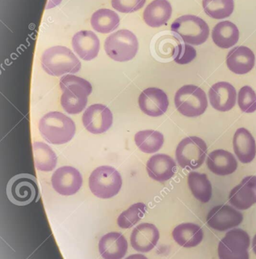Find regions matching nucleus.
<instances>
[{"label":"nucleus","mask_w":256,"mask_h":259,"mask_svg":"<svg viewBox=\"0 0 256 259\" xmlns=\"http://www.w3.org/2000/svg\"><path fill=\"white\" fill-rule=\"evenodd\" d=\"M43 138L51 144L68 143L76 134V124L64 114L52 112L46 114L39 123Z\"/></svg>","instance_id":"obj_1"},{"label":"nucleus","mask_w":256,"mask_h":259,"mask_svg":"<svg viewBox=\"0 0 256 259\" xmlns=\"http://www.w3.org/2000/svg\"><path fill=\"white\" fill-rule=\"evenodd\" d=\"M44 71L52 76L76 74L80 71L82 64L76 55L67 47L56 46L47 49L41 58Z\"/></svg>","instance_id":"obj_2"},{"label":"nucleus","mask_w":256,"mask_h":259,"mask_svg":"<svg viewBox=\"0 0 256 259\" xmlns=\"http://www.w3.org/2000/svg\"><path fill=\"white\" fill-rule=\"evenodd\" d=\"M171 30L176 37L194 46L206 42L210 33L208 24L202 18L193 15L179 17L172 24Z\"/></svg>","instance_id":"obj_3"},{"label":"nucleus","mask_w":256,"mask_h":259,"mask_svg":"<svg viewBox=\"0 0 256 259\" xmlns=\"http://www.w3.org/2000/svg\"><path fill=\"white\" fill-rule=\"evenodd\" d=\"M178 112L188 118H196L205 113L208 108L206 94L195 85H186L178 90L174 98Z\"/></svg>","instance_id":"obj_4"},{"label":"nucleus","mask_w":256,"mask_h":259,"mask_svg":"<svg viewBox=\"0 0 256 259\" xmlns=\"http://www.w3.org/2000/svg\"><path fill=\"white\" fill-rule=\"evenodd\" d=\"M122 184L121 175L111 166L97 167L89 178L91 193L100 199H109L117 196L121 190Z\"/></svg>","instance_id":"obj_5"},{"label":"nucleus","mask_w":256,"mask_h":259,"mask_svg":"<svg viewBox=\"0 0 256 259\" xmlns=\"http://www.w3.org/2000/svg\"><path fill=\"white\" fill-rule=\"evenodd\" d=\"M105 51L113 60L124 62L136 56L138 42L136 36L129 30H120L112 33L105 41Z\"/></svg>","instance_id":"obj_6"},{"label":"nucleus","mask_w":256,"mask_h":259,"mask_svg":"<svg viewBox=\"0 0 256 259\" xmlns=\"http://www.w3.org/2000/svg\"><path fill=\"white\" fill-rule=\"evenodd\" d=\"M6 193L12 203L18 206L28 205L39 196L38 181L29 174L15 175L8 183Z\"/></svg>","instance_id":"obj_7"},{"label":"nucleus","mask_w":256,"mask_h":259,"mask_svg":"<svg viewBox=\"0 0 256 259\" xmlns=\"http://www.w3.org/2000/svg\"><path fill=\"white\" fill-rule=\"evenodd\" d=\"M208 152V146L202 139L188 137L181 140L176 150V158L182 168L196 170L203 164Z\"/></svg>","instance_id":"obj_8"},{"label":"nucleus","mask_w":256,"mask_h":259,"mask_svg":"<svg viewBox=\"0 0 256 259\" xmlns=\"http://www.w3.org/2000/svg\"><path fill=\"white\" fill-rule=\"evenodd\" d=\"M250 237L243 230H231L221 240L218 245L220 259H249Z\"/></svg>","instance_id":"obj_9"},{"label":"nucleus","mask_w":256,"mask_h":259,"mask_svg":"<svg viewBox=\"0 0 256 259\" xmlns=\"http://www.w3.org/2000/svg\"><path fill=\"white\" fill-rule=\"evenodd\" d=\"M243 221V214L228 205L214 207L207 216L208 226L217 231H229L239 226Z\"/></svg>","instance_id":"obj_10"},{"label":"nucleus","mask_w":256,"mask_h":259,"mask_svg":"<svg viewBox=\"0 0 256 259\" xmlns=\"http://www.w3.org/2000/svg\"><path fill=\"white\" fill-rule=\"evenodd\" d=\"M82 176L80 172L73 167L64 166L53 173L51 183L53 189L62 196L76 194L82 186Z\"/></svg>","instance_id":"obj_11"},{"label":"nucleus","mask_w":256,"mask_h":259,"mask_svg":"<svg viewBox=\"0 0 256 259\" xmlns=\"http://www.w3.org/2000/svg\"><path fill=\"white\" fill-rule=\"evenodd\" d=\"M113 114L109 108L102 104L90 106L82 117L85 128L94 134H103L111 128Z\"/></svg>","instance_id":"obj_12"},{"label":"nucleus","mask_w":256,"mask_h":259,"mask_svg":"<svg viewBox=\"0 0 256 259\" xmlns=\"http://www.w3.org/2000/svg\"><path fill=\"white\" fill-rule=\"evenodd\" d=\"M138 105L141 110L149 116H161L168 109V97L159 88H148L139 96Z\"/></svg>","instance_id":"obj_13"},{"label":"nucleus","mask_w":256,"mask_h":259,"mask_svg":"<svg viewBox=\"0 0 256 259\" xmlns=\"http://www.w3.org/2000/svg\"><path fill=\"white\" fill-rule=\"evenodd\" d=\"M230 203L239 210H246L256 204V176L243 178L240 184L231 190Z\"/></svg>","instance_id":"obj_14"},{"label":"nucleus","mask_w":256,"mask_h":259,"mask_svg":"<svg viewBox=\"0 0 256 259\" xmlns=\"http://www.w3.org/2000/svg\"><path fill=\"white\" fill-rule=\"evenodd\" d=\"M160 233L153 224L143 223L135 227L131 234L132 248L137 252H148L158 244Z\"/></svg>","instance_id":"obj_15"},{"label":"nucleus","mask_w":256,"mask_h":259,"mask_svg":"<svg viewBox=\"0 0 256 259\" xmlns=\"http://www.w3.org/2000/svg\"><path fill=\"white\" fill-rule=\"evenodd\" d=\"M211 106L219 112H228L235 106L237 91L228 82H219L211 87L208 93Z\"/></svg>","instance_id":"obj_16"},{"label":"nucleus","mask_w":256,"mask_h":259,"mask_svg":"<svg viewBox=\"0 0 256 259\" xmlns=\"http://www.w3.org/2000/svg\"><path fill=\"white\" fill-rule=\"evenodd\" d=\"M149 177L158 182H165L174 176L177 170L174 160L166 154H156L149 158L146 166Z\"/></svg>","instance_id":"obj_17"},{"label":"nucleus","mask_w":256,"mask_h":259,"mask_svg":"<svg viewBox=\"0 0 256 259\" xmlns=\"http://www.w3.org/2000/svg\"><path fill=\"white\" fill-rule=\"evenodd\" d=\"M76 54L85 61L95 59L100 50V40L94 32L82 30L74 35L71 41Z\"/></svg>","instance_id":"obj_18"},{"label":"nucleus","mask_w":256,"mask_h":259,"mask_svg":"<svg viewBox=\"0 0 256 259\" xmlns=\"http://www.w3.org/2000/svg\"><path fill=\"white\" fill-rule=\"evenodd\" d=\"M255 57L253 52L244 46L232 49L227 56V65L232 72L246 74L252 71L255 65Z\"/></svg>","instance_id":"obj_19"},{"label":"nucleus","mask_w":256,"mask_h":259,"mask_svg":"<svg viewBox=\"0 0 256 259\" xmlns=\"http://www.w3.org/2000/svg\"><path fill=\"white\" fill-rule=\"evenodd\" d=\"M127 250V240L120 233H109L99 242V252L103 259H122Z\"/></svg>","instance_id":"obj_20"},{"label":"nucleus","mask_w":256,"mask_h":259,"mask_svg":"<svg viewBox=\"0 0 256 259\" xmlns=\"http://www.w3.org/2000/svg\"><path fill=\"white\" fill-rule=\"evenodd\" d=\"M207 166L214 175L226 176L237 170V159L231 152L223 149L213 151L207 158Z\"/></svg>","instance_id":"obj_21"},{"label":"nucleus","mask_w":256,"mask_h":259,"mask_svg":"<svg viewBox=\"0 0 256 259\" xmlns=\"http://www.w3.org/2000/svg\"><path fill=\"white\" fill-rule=\"evenodd\" d=\"M234 150L240 162L247 164L253 161L256 155L255 139L247 129L239 128L234 136Z\"/></svg>","instance_id":"obj_22"},{"label":"nucleus","mask_w":256,"mask_h":259,"mask_svg":"<svg viewBox=\"0 0 256 259\" xmlns=\"http://www.w3.org/2000/svg\"><path fill=\"white\" fill-rule=\"evenodd\" d=\"M172 6L167 0H154L144 9V22L152 27H159L167 24L171 18Z\"/></svg>","instance_id":"obj_23"},{"label":"nucleus","mask_w":256,"mask_h":259,"mask_svg":"<svg viewBox=\"0 0 256 259\" xmlns=\"http://www.w3.org/2000/svg\"><path fill=\"white\" fill-rule=\"evenodd\" d=\"M172 236L175 242L182 247L193 248L202 243L204 233L199 225L193 223H184L174 228Z\"/></svg>","instance_id":"obj_24"},{"label":"nucleus","mask_w":256,"mask_h":259,"mask_svg":"<svg viewBox=\"0 0 256 259\" xmlns=\"http://www.w3.org/2000/svg\"><path fill=\"white\" fill-rule=\"evenodd\" d=\"M240 32L237 25L229 21L217 23L212 30L214 44L222 49H229L238 42Z\"/></svg>","instance_id":"obj_25"},{"label":"nucleus","mask_w":256,"mask_h":259,"mask_svg":"<svg viewBox=\"0 0 256 259\" xmlns=\"http://www.w3.org/2000/svg\"><path fill=\"white\" fill-rule=\"evenodd\" d=\"M188 185L196 199L203 203L209 202L212 196V187L205 174L190 172L188 175Z\"/></svg>","instance_id":"obj_26"},{"label":"nucleus","mask_w":256,"mask_h":259,"mask_svg":"<svg viewBox=\"0 0 256 259\" xmlns=\"http://www.w3.org/2000/svg\"><path fill=\"white\" fill-rule=\"evenodd\" d=\"M93 29L101 33H109L120 25V17L117 12L107 9H101L94 12L91 18Z\"/></svg>","instance_id":"obj_27"},{"label":"nucleus","mask_w":256,"mask_h":259,"mask_svg":"<svg viewBox=\"0 0 256 259\" xmlns=\"http://www.w3.org/2000/svg\"><path fill=\"white\" fill-rule=\"evenodd\" d=\"M33 157L36 168L41 171L53 170L57 164V156L53 149L42 142H35L33 144Z\"/></svg>","instance_id":"obj_28"},{"label":"nucleus","mask_w":256,"mask_h":259,"mask_svg":"<svg viewBox=\"0 0 256 259\" xmlns=\"http://www.w3.org/2000/svg\"><path fill=\"white\" fill-rule=\"evenodd\" d=\"M135 142L141 152L153 154L159 151L164 145V135L153 130L141 131L135 134Z\"/></svg>","instance_id":"obj_29"},{"label":"nucleus","mask_w":256,"mask_h":259,"mask_svg":"<svg viewBox=\"0 0 256 259\" xmlns=\"http://www.w3.org/2000/svg\"><path fill=\"white\" fill-rule=\"evenodd\" d=\"M205 13L214 19H223L232 15L234 10V0H203Z\"/></svg>","instance_id":"obj_30"},{"label":"nucleus","mask_w":256,"mask_h":259,"mask_svg":"<svg viewBox=\"0 0 256 259\" xmlns=\"http://www.w3.org/2000/svg\"><path fill=\"white\" fill-rule=\"evenodd\" d=\"M59 85L62 91H68L82 97H88L92 93L91 83L77 76H62Z\"/></svg>","instance_id":"obj_31"},{"label":"nucleus","mask_w":256,"mask_h":259,"mask_svg":"<svg viewBox=\"0 0 256 259\" xmlns=\"http://www.w3.org/2000/svg\"><path fill=\"white\" fill-rule=\"evenodd\" d=\"M146 211L147 206L142 202L134 204L119 216L117 219L119 227L123 229L132 228L143 219Z\"/></svg>","instance_id":"obj_32"},{"label":"nucleus","mask_w":256,"mask_h":259,"mask_svg":"<svg viewBox=\"0 0 256 259\" xmlns=\"http://www.w3.org/2000/svg\"><path fill=\"white\" fill-rule=\"evenodd\" d=\"M88 97L78 95L68 91H63L61 97V105L64 110L70 115L79 114L85 109Z\"/></svg>","instance_id":"obj_33"},{"label":"nucleus","mask_w":256,"mask_h":259,"mask_svg":"<svg viewBox=\"0 0 256 259\" xmlns=\"http://www.w3.org/2000/svg\"><path fill=\"white\" fill-rule=\"evenodd\" d=\"M238 105L242 112L252 113L256 111V94L252 88L244 86L238 94Z\"/></svg>","instance_id":"obj_34"},{"label":"nucleus","mask_w":256,"mask_h":259,"mask_svg":"<svg viewBox=\"0 0 256 259\" xmlns=\"http://www.w3.org/2000/svg\"><path fill=\"white\" fill-rule=\"evenodd\" d=\"M196 50L188 44H180L173 49V60L179 65H187L196 59Z\"/></svg>","instance_id":"obj_35"},{"label":"nucleus","mask_w":256,"mask_h":259,"mask_svg":"<svg viewBox=\"0 0 256 259\" xmlns=\"http://www.w3.org/2000/svg\"><path fill=\"white\" fill-rule=\"evenodd\" d=\"M146 0H112L114 9L122 13H132L141 9Z\"/></svg>","instance_id":"obj_36"},{"label":"nucleus","mask_w":256,"mask_h":259,"mask_svg":"<svg viewBox=\"0 0 256 259\" xmlns=\"http://www.w3.org/2000/svg\"><path fill=\"white\" fill-rule=\"evenodd\" d=\"M126 259H149L147 257L144 256V255L141 254H135V255H130V256L127 257Z\"/></svg>","instance_id":"obj_37"},{"label":"nucleus","mask_w":256,"mask_h":259,"mask_svg":"<svg viewBox=\"0 0 256 259\" xmlns=\"http://www.w3.org/2000/svg\"><path fill=\"white\" fill-rule=\"evenodd\" d=\"M252 250L256 255V234L252 240Z\"/></svg>","instance_id":"obj_38"}]
</instances>
